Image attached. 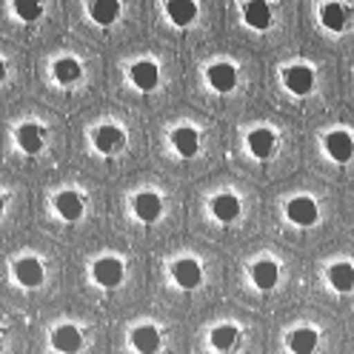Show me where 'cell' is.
<instances>
[{
    "label": "cell",
    "mask_w": 354,
    "mask_h": 354,
    "mask_svg": "<svg viewBox=\"0 0 354 354\" xmlns=\"http://www.w3.org/2000/svg\"><path fill=\"white\" fill-rule=\"evenodd\" d=\"M92 277L97 286H103V289H115V286H120V280H123V263L118 257H100L92 266Z\"/></svg>",
    "instance_id": "1"
},
{
    "label": "cell",
    "mask_w": 354,
    "mask_h": 354,
    "mask_svg": "<svg viewBox=\"0 0 354 354\" xmlns=\"http://www.w3.org/2000/svg\"><path fill=\"white\" fill-rule=\"evenodd\" d=\"M171 274H174V283L180 286V289H197V286L203 283V269H201V263L197 260H192V257H183V260H177L174 263V269H171Z\"/></svg>",
    "instance_id": "2"
},
{
    "label": "cell",
    "mask_w": 354,
    "mask_h": 354,
    "mask_svg": "<svg viewBox=\"0 0 354 354\" xmlns=\"http://www.w3.org/2000/svg\"><path fill=\"white\" fill-rule=\"evenodd\" d=\"M52 346L60 351V354H77L83 348V335H80V328L77 326H57L52 331Z\"/></svg>",
    "instance_id": "3"
},
{
    "label": "cell",
    "mask_w": 354,
    "mask_h": 354,
    "mask_svg": "<svg viewBox=\"0 0 354 354\" xmlns=\"http://www.w3.org/2000/svg\"><path fill=\"white\" fill-rule=\"evenodd\" d=\"M283 83L295 95H308L315 88V72L308 69V66H292V69H286Z\"/></svg>",
    "instance_id": "4"
},
{
    "label": "cell",
    "mask_w": 354,
    "mask_h": 354,
    "mask_svg": "<svg viewBox=\"0 0 354 354\" xmlns=\"http://www.w3.org/2000/svg\"><path fill=\"white\" fill-rule=\"evenodd\" d=\"M286 214H289V220L297 226H312V223H317V203L312 197H295V201L286 206Z\"/></svg>",
    "instance_id": "5"
},
{
    "label": "cell",
    "mask_w": 354,
    "mask_h": 354,
    "mask_svg": "<svg viewBox=\"0 0 354 354\" xmlns=\"http://www.w3.org/2000/svg\"><path fill=\"white\" fill-rule=\"evenodd\" d=\"M43 263L35 260V257H24L15 263V277L20 286H26V289H37V286L43 283Z\"/></svg>",
    "instance_id": "6"
},
{
    "label": "cell",
    "mask_w": 354,
    "mask_h": 354,
    "mask_svg": "<svg viewBox=\"0 0 354 354\" xmlns=\"http://www.w3.org/2000/svg\"><path fill=\"white\" fill-rule=\"evenodd\" d=\"M326 151L331 160L337 163H346L354 158V140L351 135H346V131H331V135L326 138Z\"/></svg>",
    "instance_id": "7"
},
{
    "label": "cell",
    "mask_w": 354,
    "mask_h": 354,
    "mask_svg": "<svg viewBox=\"0 0 354 354\" xmlns=\"http://www.w3.org/2000/svg\"><path fill=\"white\" fill-rule=\"evenodd\" d=\"M131 346L138 354H158L160 351V331L154 326H138L131 331Z\"/></svg>",
    "instance_id": "8"
},
{
    "label": "cell",
    "mask_w": 354,
    "mask_h": 354,
    "mask_svg": "<svg viewBox=\"0 0 354 354\" xmlns=\"http://www.w3.org/2000/svg\"><path fill=\"white\" fill-rule=\"evenodd\" d=\"M131 206H135V214H138V220H143V223H154V220L160 217V212H163V201L154 192L138 194Z\"/></svg>",
    "instance_id": "9"
},
{
    "label": "cell",
    "mask_w": 354,
    "mask_h": 354,
    "mask_svg": "<svg viewBox=\"0 0 354 354\" xmlns=\"http://www.w3.org/2000/svg\"><path fill=\"white\" fill-rule=\"evenodd\" d=\"M280 280V269H277V263L272 260H260L252 266V283L257 286L260 292H272L274 286Z\"/></svg>",
    "instance_id": "10"
},
{
    "label": "cell",
    "mask_w": 354,
    "mask_h": 354,
    "mask_svg": "<svg viewBox=\"0 0 354 354\" xmlns=\"http://www.w3.org/2000/svg\"><path fill=\"white\" fill-rule=\"evenodd\" d=\"M237 83V69L232 63H214L209 69V86L214 92H232Z\"/></svg>",
    "instance_id": "11"
},
{
    "label": "cell",
    "mask_w": 354,
    "mask_h": 354,
    "mask_svg": "<svg viewBox=\"0 0 354 354\" xmlns=\"http://www.w3.org/2000/svg\"><path fill=\"white\" fill-rule=\"evenodd\" d=\"M131 80H135V86L143 88V92H151V88L160 83V69L151 60H140L131 66Z\"/></svg>",
    "instance_id": "12"
},
{
    "label": "cell",
    "mask_w": 354,
    "mask_h": 354,
    "mask_svg": "<svg viewBox=\"0 0 354 354\" xmlns=\"http://www.w3.org/2000/svg\"><path fill=\"white\" fill-rule=\"evenodd\" d=\"M55 206H57V214L63 220H69V223H75V220L83 217V197L77 192H60Z\"/></svg>",
    "instance_id": "13"
},
{
    "label": "cell",
    "mask_w": 354,
    "mask_h": 354,
    "mask_svg": "<svg viewBox=\"0 0 354 354\" xmlns=\"http://www.w3.org/2000/svg\"><path fill=\"white\" fill-rule=\"evenodd\" d=\"M243 15H246V24L257 32L269 29L272 26V6L263 3V0H252V3H246V9H243Z\"/></svg>",
    "instance_id": "14"
},
{
    "label": "cell",
    "mask_w": 354,
    "mask_h": 354,
    "mask_svg": "<svg viewBox=\"0 0 354 354\" xmlns=\"http://www.w3.org/2000/svg\"><path fill=\"white\" fill-rule=\"evenodd\" d=\"M123 146V131L118 129V126H100L97 131H95V149L100 151V154H112V151H118Z\"/></svg>",
    "instance_id": "15"
},
{
    "label": "cell",
    "mask_w": 354,
    "mask_h": 354,
    "mask_svg": "<svg viewBox=\"0 0 354 354\" xmlns=\"http://www.w3.org/2000/svg\"><path fill=\"white\" fill-rule=\"evenodd\" d=\"M212 214L220 220V223H232V220H237V214H240V201L234 194H217L212 201Z\"/></svg>",
    "instance_id": "16"
},
{
    "label": "cell",
    "mask_w": 354,
    "mask_h": 354,
    "mask_svg": "<svg viewBox=\"0 0 354 354\" xmlns=\"http://www.w3.org/2000/svg\"><path fill=\"white\" fill-rule=\"evenodd\" d=\"M166 15H169L171 24L189 26L192 20L197 17V3H192V0H169V3H166Z\"/></svg>",
    "instance_id": "17"
},
{
    "label": "cell",
    "mask_w": 354,
    "mask_h": 354,
    "mask_svg": "<svg viewBox=\"0 0 354 354\" xmlns=\"http://www.w3.org/2000/svg\"><path fill=\"white\" fill-rule=\"evenodd\" d=\"M317 343H320V337H317L315 328H297V331L289 335V348L295 354H315Z\"/></svg>",
    "instance_id": "18"
},
{
    "label": "cell",
    "mask_w": 354,
    "mask_h": 354,
    "mask_svg": "<svg viewBox=\"0 0 354 354\" xmlns=\"http://www.w3.org/2000/svg\"><path fill=\"white\" fill-rule=\"evenodd\" d=\"M171 143H174L177 151L183 154V158H194L197 149H201V135H197L194 129L183 126V129H177L174 135H171Z\"/></svg>",
    "instance_id": "19"
},
{
    "label": "cell",
    "mask_w": 354,
    "mask_h": 354,
    "mask_svg": "<svg viewBox=\"0 0 354 354\" xmlns=\"http://www.w3.org/2000/svg\"><path fill=\"white\" fill-rule=\"evenodd\" d=\"M17 143L26 154H37L43 149V129L37 123H24L17 129Z\"/></svg>",
    "instance_id": "20"
},
{
    "label": "cell",
    "mask_w": 354,
    "mask_h": 354,
    "mask_svg": "<svg viewBox=\"0 0 354 354\" xmlns=\"http://www.w3.org/2000/svg\"><path fill=\"white\" fill-rule=\"evenodd\" d=\"M249 149L254 158H269V154L274 151V131L272 129H254L249 135Z\"/></svg>",
    "instance_id": "21"
},
{
    "label": "cell",
    "mask_w": 354,
    "mask_h": 354,
    "mask_svg": "<svg viewBox=\"0 0 354 354\" xmlns=\"http://www.w3.org/2000/svg\"><path fill=\"white\" fill-rule=\"evenodd\" d=\"M328 283L337 292H351L354 289V266L351 263H335L328 269Z\"/></svg>",
    "instance_id": "22"
},
{
    "label": "cell",
    "mask_w": 354,
    "mask_h": 354,
    "mask_svg": "<svg viewBox=\"0 0 354 354\" xmlns=\"http://www.w3.org/2000/svg\"><path fill=\"white\" fill-rule=\"evenodd\" d=\"M92 20L100 26H109V24H115V17L120 15V3L118 0H97V3H92Z\"/></svg>",
    "instance_id": "23"
},
{
    "label": "cell",
    "mask_w": 354,
    "mask_h": 354,
    "mask_svg": "<svg viewBox=\"0 0 354 354\" xmlns=\"http://www.w3.org/2000/svg\"><path fill=\"white\" fill-rule=\"evenodd\" d=\"M237 340H240V331L234 326H217V328H212V346L217 351H232L237 346Z\"/></svg>",
    "instance_id": "24"
},
{
    "label": "cell",
    "mask_w": 354,
    "mask_h": 354,
    "mask_svg": "<svg viewBox=\"0 0 354 354\" xmlns=\"http://www.w3.org/2000/svg\"><path fill=\"white\" fill-rule=\"evenodd\" d=\"M346 9L340 6V3H326L323 6V12H320V20H323V26L326 29H331V32H343V26H346Z\"/></svg>",
    "instance_id": "25"
},
{
    "label": "cell",
    "mask_w": 354,
    "mask_h": 354,
    "mask_svg": "<svg viewBox=\"0 0 354 354\" xmlns=\"http://www.w3.org/2000/svg\"><path fill=\"white\" fill-rule=\"evenodd\" d=\"M55 77H57V83H75L77 77H80V63L77 60H72V57H63V60H57L55 63Z\"/></svg>",
    "instance_id": "26"
},
{
    "label": "cell",
    "mask_w": 354,
    "mask_h": 354,
    "mask_svg": "<svg viewBox=\"0 0 354 354\" xmlns=\"http://www.w3.org/2000/svg\"><path fill=\"white\" fill-rule=\"evenodd\" d=\"M15 12L24 17L26 24H32V20H37V17L43 15V6L35 3V0H17V3H15Z\"/></svg>",
    "instance_id": "27"
}]
</instances>
